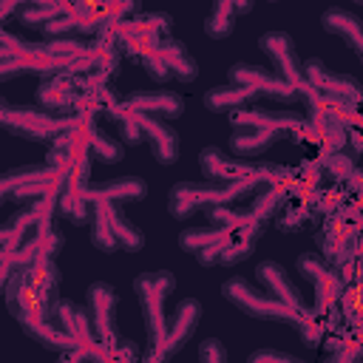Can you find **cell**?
Listing matches in <instances>:
<instances>
[{
  "label": "cell",
  "instance_id": "cell-2",
  "mask_svg": "<svg viewBox=\"0 0 363 363\" xmlns=\"http://www.w3.org/2000/svg\"><path fill=\"white\" fill-rule=\"evenodd\" d=\"M91 241H94L102 252H113V250L139 252V250L145 247V233L122 213L119 204H113V201H99V204H94Z\"/></svg>",
  "mask_w": 363,
  "mask_h": 363
},
{
  "label": "cell",
  "instance_id": "cell-23",
  "mask_svg": "<svg viewBox=\"0 0 363 363\" xmlns=\"http://www.w3.org/2000/svg\"><path fill=\"white\" fill-rule=\"evenodd\" d=\"M289 201V187H284V184H269L252 204H250V216L258 221V224H267L278 210H284V204Z\"/></svg>",
  "mask_w": 363,
  "mask_h": 363
},
{
  "label": "cell",
  "instance_id": "cell-13",
  "mask_svg": "<svg viewBox=\"0 0 363 363\" xmlns=\"http://www.w3.org/2000/svg\"><path fill=\"white\" fill-rule=\"evenodd\" d=\"M139 128H142V139H147L150 153L159 164H173L179 159V133L167 122L139 113Z\"/></svg>",
  "mask_w": 363,
  "mask_h": 363
},
{
  "label": "cell",
  "instance_id": "cell-4",
  "mask_svg": "<svg viewBox=\"0 0 363 363\" xmlns=\"http://www.w3.org/2000/svg\"><path fill=\"white\" fill-rule=\"evenodd\" d=\"M221 292H224V298H227L233 306H238V309L247 312L250 318L281 320V323H292L295 329H298L303 320L312 318V312H309V315H298L295 309L284 306L281 301H275L272 295H267L264 289L252 286L250 281H244V278H238V275H235V278H227V281L221 284Z\"/></svg>",
  "mask_w": 363,
  "mask_h": 363
},
{
  "label": "cell",
  "instance_id": "cell-24",
  "mask_svg": "<svg viewBox=\"0 0 363 363\" xmlns=\"http://www.w3.org/2000/svg\"><path fill=\"white\" fill-rule=\"evenodd\" d=\"M57 213L65 216L71 224H91L94 221V204L82 193H62L57 201Z\"/></svg>",
  "mask_w": 363,
  "mask_h": 363
},
{
  "label": "cell",
  "instance_id": "cell-8",
  "mask_svg": "<svg viewBox=\"0 0 363 363\" xmlns=\"http://www.w3.org/2000/svg\"><path fill=\"white\" fill-rule=\"evenodd\" d=\"M79 99H82V82L79 77H71V74H54V77H45L37 88V105L40 111L51 113V116H60V119H68V113L79 108Z\"/></svg>",
  "mask_w": 363,
  "mask_h": 363
},
{
  "label": "cell",
  "instance_id": "cell-12",
  "mask_svg": "<svg viewBox=\"0 0 363 363\" xmlns=\"http://www.w3.org/2000/svg\"><path fill=\"white\" fill-rule=\"evenodd\" d=\"M255 278H258V284L264 286L267 295H272V298L281 301L284 306L295 309L298 315H309V309H306L303 301H301L298 286L292 284L289 272H286L281 264H275V261H261V264L255 267Z\"/></svg>",
  "mask_w": 363,
  "mask_h": 363
},
{
  "label": "cell",
  "instance_id": "cell-16",
  "mask_svg": "<svg viewBox=\"0 0 363 363\" xmlns=\"http://www.w3.org/2000/svg\"><path fill=\"white\" fill-rule=\"evenodd\" d=\"M125 108L145 113V116H164V119H176L184 113V99L173 91H153V94H133L125 99Z\"/></svg>",
  "mask_w": 363,
  "mask_h": 363
},
{
  "label": "cell",
  "instance_id": "cell-19",
  "mask_svg": "<svg viewBox=\"0 0 363 363\" xmlns=\"http://www.w3.org/2000/svg\"><path fill=\"white\" fill-rule=\"evenodd\" d=\"M82 196L91 204H99V201H113V204H119V201H139V199L147 196V184L139 176H125V179H113V182H108L105 187H96V190L85 187Z\"/></svg>",
  "mask_w": 363,
  "mask_h": 363
},
{
  "label": "cell",
  "instance_id": "cell-18",
  "mask_svg": "<svg viewBox=\"0 0 363 363\" xmlns=\"http://www.w3.org/2000/svg\"><path fill=\"white\" fill-rule=\"evenodd\" d=\"M320 26H323V31L343 37L354 48V54L363 57V26H360V17L357 14H352L349 9L332 6V9H326L320 14Z\"/></svg>",
  "mask_w": 363,
  "mask_h": 363
},
{
  "label": "cell",
  "instance_id": "cell-11",
  "mask_svg": "<svg viewBox=\"0 0 363 363\" xmlns=\"http://www.w3.org/2000/svg\"><path fill=\"white\" fill-rule=\"evenodd\" d=\"M199 318H201V303H199L196 298H184V301L176 306L173 318L167 320L164 337H162V343L156 346V352H159V354H164V357L170 360V357H173V354L187 343V337L196 332Z\"/></svg>",
  "mask_w": 363,
  "mask_h": 363
},
{
  "label": "cell",
  "instance_id": "cell-22",
  "mask_svg": "<svg viewBox=\"0 0 363 363\" xmlns=\"http://www.w3.org/2000/svg\"><path fill=\"white\" fill-rule=\"evenodd\" d=\"M68 11V3H23L17 11V23H23L26 28H45L48 23L60 20Z\"/></svg>",
  "mask_w": 363,
  "mask_h": 363
},
{
  "label": "cell",
  "instance_id": "cell-10",
  "mask_svg": "<svg viewBox=\"0 0 363 363\" xmlns=\"http://www.w3.org/2000/svg\"><path fill=\"white\" fill-rule=\"evenodd\" d=\"M230 82L233 85H244V88H252L258 96H272V99H281V102H289V99H298L301 94L286 85L275 71L269 68H261V65H233L230 68Z\"/></svg>",
  "mask_w": 363,
  "mask_h": 363
},
{
  "label": "cell",
  "instance_id": "cell-30",
  "mask_svg": "<svg viewBox=\"0 0 363 363\" xmlns=\"http://www.w3.org/2000/svg\"><path fill=\"white\" fill-rule=\"evenodd\" d=\"M0 102H3V96H0Z\"/></svg>",
  "mask_w": 363,
  "mask_h": 363
},
{
  "label": "cell",
  "instance_id": "cell-25",
  "mask_svg": "<svg viewBox=\"0 0 363 363\" xmlns=\"http://www.w3.org/2000/svg\"><path fill=\"white\" fill-rule=\"evenodd\" d=\"M227 233H230V230H224V227H213V230H184V233L179 235V244H182V250L199 255V252L216 247Z\"/></svg>",
  "mask_w": 363,
  "mask_h": 363
},
{
  "label": "cell",
  "instance_id": "cell-17",
  "mask_svg": "<svg viewBox=\"0 0 363 363\" xmlns=\"http://www.w3.org/2000/svg\"><path fill=\"white\" fill-rule=\"evenodd\" d=\"M281 139L278 130L272 128H261V125H241V128H233V136H230V150L235 156H261L267 153L275 142Z\"/></svg>",
  "mask_w": 363,
  "mask_h": 363
},
{
  "label": "cell",
  "instance_id": "cell-5",
  "mask_svg": "<svg viewBox=\"0 0 363 363\" xmlns=\"http://www.w3.org/2000/svg\"><path fill=\"white\" fill-rule=\"evenodd\" d=\"M0 128L9 130V133L26 136V139L45 142V139L60 136V133L68 128V119L51 116V113H45V111H34V108H11V105L0 102Z\"/></svg>",
  "mask_w": 363,
  "mask_h": 363
},
{
  "label": "cell",
  "instance_id": "cell-7",
  "mask_svg": "<svg viewBox=\"0 0 363 363\" xmlns=\"http://www.w3.org/2000/svg\"><path fill=\"white\" fill-rule=\"evenodd\" d=\"M258 45H261V51L272 60L275 74H278L286 85H292L301 96H306L309 91H306V85H303L301 60H298V54H295V43H292V37H289L286 31H267V34L258 37Z\"/></svg>",
  "mask_w": 363,
  "mask_h": 363
},
{
  "label": "cell",
  "instance_id": "cell-29",
  "mask_svg": "<svg viewBox=\"0 0 363 363\" xmlns=\"http://www.w3.org/2000/svg\"><path fill=\"white\" fill-rule=\"evenodd\" d=\"M20 6H23V3H0V26H6L11 17H17Z\"/></svg>",
  "mask_w": 363,
  "mask_h": 363
},
{
  "label": "cell",
  "instance_id": "cell-27",
  "mask_svg": "<svg viewBox=\"0 0 363 363\" xmlns=\"http://www.w3.org/2000/svg\"><path fill=\"white\" fill-rule=\"evenodd\" d=\"M247 363H303V360H298V357H292V354H286V352L258 349V352H252V354H250V360H247Z\"/></svg>",
  "mask_w": 363,
  "mask_h": 363
},
{
  "label": "cell",
  "instance_id": "cell-20",
  "mask_svg": "<svg viewBox=\"0 0 363 363\" xmlns=\"http://www.w3.org/2000/svg\"><path fill=\"white\" fill-rule=\"evenodd\" d=\"M252 11V3H233V0H221V3H213L207 17H204V34L213 37V40H224L233 34L235 28V17L238 14H247Z\"/></svg>",
  "mask_w": 363,
  "mask_h": 363
},
{
  "label": "cell",
  "instance_id": "cell-9",
  "mask_svg": "<svg viewBox=\"0 0 363 363\" xmlns=\"http://www.w3.org/2000/svg\"><path fill=\"white\" fill-rule=\"evenodd\" d=\"M116 303H119V295L111 284L96 281L88 286V318H91V332L96 343L116 340Z\"/></svg>",
  "mask_w": 363,
  "mask_h": 363
},
{
  "label": "cell",
  "instance_id": "cell-15",
  "mask_svg": "<svg viewBox=\"0 0 363 363\" xmlns=\"http://www.w3.org/2000/svg\"><path fill=\"white\" fill-rule=\"evenodd\" d=\"M153 54L159 57V62L167 68V77L170 79H179V82H193L199 77V65L196 60L190 57V51L184 48V43H176V40H162Z\"/></svg>",
  "mask_w": 363,
  "mask_h": 363
},
{
  "label": "cell",
  "instance_id": "cell-28",
  "mask_svg": "<svg viewBox=\"0 0 363 363\" xmlns=\"http://www.w3.org/2000/svg\"><path fill=\"white\" fill-rule=\"evenodd\" d=\"M57 363H91V349H85V346L65 349V352H60Z\"/></svg>",
  "mask_w": 363,
  "mask_h": 363
},
{
  "label": "cell",
  "instance_id": "cell-6",
  "mask_svg": "<svg viewBox=\"0 0 363 363\" xmlns=\"http://www.w3.org/2000/svg\"><path fill=\"white\" fill-rule=\"evenodd\" d=\"M298 272L315 286V318H326L335 306H337V298L343 292V281L340 275L318 255V252H303L298 258Z\"/></svg>",
  "mask_w": 363,
  "mask_h": 363
},
{
  "label": "cell",
  "instance_id": "cell-1",
  "mask_svg": "<svg viewBox=\"0 0 363 363\" xmlns=\"http://www.w3.org/2000/svg\"><path fill=\"white\" fill-rule=\"evenodd\" d=\"M258 184H261V179H255V176H241L235 182L216 184V187L182 182V184H173L170 187L167 210H170V216L176 221H184L193 213H199L201 207H227V204H235V201L247 199Z\"/></svg>",
  "mask_w": 363,
  "mask_h": 363
},
{
  "label": "cell",
  "instance_id": "cell-3",
  "mask_svg": "<svg viewBox=\"0 0 363 363\" xmlns=\"http://www.w3.org/2000/svg\"><path fill=\"white\" fill-rule=\"evenodd\" d=\"M133 289H136V301L142 306V318H145V326H147L150 349H156L162 343V337H164V329H167L164 303H167V295L176 289V278L167 269H153V272L139 275L133 281Z\"/></svg>",
  "mask_w": 363,
  "mask_h": 363
},
{
  "label": "cell",
  "instance_id": "cell-21",
  "mask_svg": "<svg viewBox=\"0 0 363 363\" xmlns=\"http://www.w3.org/2000/svg\"><path fill=\"white\" fill-rule=\"evenodd\" d=\"M258 99V94L252 88H244V85H218V88H210L204 94V105L210 111H224V108H244L247 102Z\"/></svg>",
  "mask_w": 363,
  "mask_h": 363
},
{
  "label": "cell",
  "instance_id": "cell-26",
  "mask_svg": "<svg viewBox=\"0 0 363 363\" xmlns=\"http://www.w3.org/2000/svg\"><path fill=\"white\" fill-rule=\"evenodd\" d=\"M199 363H227V352L218 337H207L199 346Z\"/></svg>",
  "mask_w": 363,
  "mask_h": 363
},
{
  "label": "cell",
  "instance_id": "cell-14",
  "mask_svg": "<svg viewBox=\"0 0 363 363\" xmlns=\"http://www.w3.org/2000/svg\"><path fill=\"white\" fill-rule=\"evenodd\" d=\"M54 326L60 332H65L77 346L94 349V332H91V318L88 309L77 306L74 301H57L54 303Z\"/></svg>",
  "mask_w": 363,
  "mask_h": 363
}]
</instances>
